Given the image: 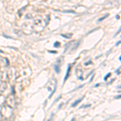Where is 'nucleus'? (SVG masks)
Instances as JSON below:
<instances>
[{
	"label": "nucleus",
	"instance_id": "obj_1",
	"mask_svg": "<svg viewBox=\"0 0 121 121\" xmlns=\"http://www.w3.org/2000/svg\"><path fill=\"white\" fill-rule=\"evenodd\" d=\"M2 114H3V116L6 117V118H9V117L12 115L11 108L9 106H4L3 110H2Z\"/></svg>",
	"mask_w": 121,
	"mask_h": 121
},
{
	"label": "nucleus",
	"instance_id": "obj_2",
	"mask_svg": "<svg viewBox=\"0 0 121 121\" xmlns=\"http://www.w3.org/2000/svg\"><path fill=\"white\" fill-rule=\"evenodd\" d=\"M70 69H71V65H68V67H67V71H66V74L65 76V78H64V82L68 79V78L69 77V73H70Z\"/></svg>",
	"mask_w": 121,
	"mask_h": 121
},
{
	"label": "nucleus",
	"instance_id": "obj_3",
	"mask_svg": "<svg viewBox=\"0 0 121 121\" xmlns=\"http://www.w3.org/2000/svg\"><path fill=\"white\" fill-rule=\"evenodd\" d=\"M82 99H83V97H82V98H81V99H77V100H76L75 102L71 105V107H75L78 104H79V103L82 101Z\"/></svg>",
	"mask_w": 121,
	"mask_h": 121
},
{
	"label": "nucleus",
	"instance_id": "obj_4",
	"mask_svg": "<svg viewBox=\"0 0 121 121\" xmlns=\"http://www.w3.org/2000/svg\"><path fill=\"white\" fill-rule=\"evenodd\" d=\"M53 69L55 70V72L56 73H60V65H55L53 66Z\"/></svg>",
	"mask_w": 121,
	"mask_h": 121
},
{
	"label": "nucleus",
	"instance_id": "obj_5",
	"mask_svg": "<svg viewBox=\"0 0 121 121\" xmlns=\"http://www.w3.org/2000/svg\"><path fill=\"white\" fill-rule=\"evenodd\" d=\"M108 16H109V14H107L106 15H103V16H102V17H101V18H99V19H98V22H101V21H103V19H107Z\"/></svg>",
	"mask_w": 121,
	"mask_h": 121
},
{
	"label": "nucleus",
	"instance_id": "obj_6",
	"mask_svg": "<svg viewBox=\"0 0 121 121\" xmlns=\"http://www.w3.org/2000/svg\"><path fill=\"white\" fill-rule=\"evenodd\" d=\"M56 85L54 86V89H53V91H52V92H51V94H50V95H49V96H48V99H50V98H51V97L52 96V95H53V94L55 93V91H56Z\"/></svg>",
	"mask_w": 121,
	"mask_h": 121
},
{
	"label": "nucleus",
	"instance_id": "obj_7",
	"mask_svg": "<svg viewBox=\"0 0 121 121\" xmlns=\"http://www.w3.org/2000/svg\"><path fill=\"white\" fill-rule=\"evenodd\" d=\"M60 36H62V37L64 38H66V39H69L70 37L72 36V34H69V35H64V34H61Z\"/></svg>",
	"mask_w": 121,
	"mask_h": 121
},
{
	"label": "nucleus",
	"instance_id": "obj_8",
	"mask_svg": "<svg viewBox=\"0 0 121 121\" xmlns=\"http://www.w3.org/2000/svg\"><path fill=\"white\" fill-rule=\"evenodd\" d=\"M53 46L55 47V48H58V47L60 46V43L59 41H56L55 43L53 44Z\"/></svg>",
	"mask_w": 121,
	"mask_h": 121
},
{
	"label": "nucleus",
	"instance_id": "obj_9",
	"mask_svg": "<svg viewBox=\"0 0 121 121\" xmlns=\"http://www.w3.org/2000/svg\"><path fill=\"white\" fill-rule=\"evenodd\" d=\"M111 74H112V73H107V74L104 77V78H103V79H104V81H107V78H108L111 76Z\"/></svg>",
	"mask_w": 121,
	"mask_h": 121
},
{
	"label": "nucleus",
	"instance_id": "obj_10",
	"mask_svg": "<svg viewBox=\"0 0 121 121\" xmlns=\"http://www.w3.org/2000/svg\"><path fill=\"white\" fill-rule=\"evenodd\" d=\"M64 13H75L73 11H71V10H67V11H63Z\"/></svg>",
	"mask_w": 121,
	"mask_h": 121
},
{
	"label": "nucleus",
	"instance_id": "obj_11",
	"mask_svg": "<svg viewBox=\"0 0 121 121\" xmlns=\"http://www.w3.org/2000/svg\"><path fill=\"white\" fill-rule=\"evenodd\" d=\"M91 107V104H88V105H85V106H82L81 108H83V107L86 108V107Z\"/></svg>",
	"mask_w": 121,
	"mask_h": 121
},
{
	"label": "nucleus",
	"instance_id": "obj_12",
	"mask_svg": "<svg viewBox=\"0 0 121 121\" xmlns=\"http://www.w3.org/2000/svg\"><path fill=\"white\" fill-rule=\"evenodd\" d=\"M48 52H49L50 53H54V54H56V52H57L56 51H51V50H48Z\"/></svg>",
	"mask_w": 121,
	"mask_h": 121
},
{
	"label": "nucleus",
	"instance_id": "obj_13",
	"mask_svg": "<svg viewBox=\"0 0 121 121\" xmlns=\"http://www.w3.org/2000/svg\"><path fill=\"white\" fill-rule=\"evenodd\" d=\"M120 68H119V69L116 71V73H117V74H120Z\"/></svg>",
	"mask_w": 121,
	"mask_h": 121
},
{
	"label": "nucleus",
	"instance_id": "obj_14",
	"mask_svg": "<svg viewBox=\"0 0 121 121\" xmlns=\"http://www.w3.org/2000/svg\"><path fill=\"white\" fill-rule=\"evenodd\" d=\"M89 64H91V60H90V61L86 62V63H85V65H89Z\"/></svg>",
	"mask_w": 121,
	"mask_h": 121
},
{
	"label": "nucleus",
	"instance_id": "obj_15",
	"mask_svg": "<svg viewBox=\"0 0 121 121\" xmlns=\"http://www.w3.org/2000/svg\"><path fill=\"white\" fill-rule=\"evenodd\" d=\"M120 44V40H119L118 42H116V46H118V45H119V44Z\"/></svg>",
	"mask_w": 121,
	"mask_h": 121
},
{
	"label": "nucleus",
	"instance_id": "obj_16",
	"mask_svg": "<svg viewBox=\"0 0 121 121\" xmlns=\"http://www.w3.org/2000/svg\"><path fill=\"white\" fill-rule=\"evenodd\" d=\"M3 36H5V37H7V38H10V39H12V37H11V36H6V35H3Z\"/></svg>",
	"mask_w": 121,
	"mask_h": 121
},
{
	"label": "nucleus",
	"instance_id": "obj_17",
	"mask_svg": "<svg viewBox=\"0 0 121 121\" xmlns=\"http://www.w3.org/2000/svg\"><path fill=\"white\" fill-rule=\"evenodd\" d=\"M116 99H120V95H119V96L116 97Z\"/></svg>",
	"mask_w": 121,
	"mask_h": 121
},
{
	"label": "nucleus",
	"instance_id": "obj_18",
	"mask_svg": "<svg viewBox=\"0 0 121 121\" xmlns=\"http://www.w3.org/2000/svg\"><path fill=\"white\" fill-rule=\"evenodd\" d=\"M116 19H120V16H119V15H116Z\"/></svg>",
	"mask_w": 121,
	"mask_h": 121
},
{
	"label": "nucleus",
	"instance_id": "obj_19",
	"mask_svg": "<svg viewBox=\"0 0 121 121\" xmlns=\"http://www.w3.org/2000/svg\"><path fill=\"white\" fill-rule=\"evenodd\" d=\"M14 87H12V94H14Z\"/></svg>",
	"mask_w": 121,
	"mask_h": 121
},
{
	"label": "nucleus",
	"instance_id": "obj_20",
	"mask_svg": "<svg viewBox=\"0 0 121 121\" xmlns=\"http://www.w3.org/2000/svg\"><path fill=\"white\" fill-rule=\"evenodd\" d=\"M99 85H100V84H96V85H95V87H97V86H99Z\"/></svg>",
	"mask_w": 121,
	"mask_h": 121
},
{
	"label": "nucleus",
	"instance_id": "obj_21",
	"mask_svg": "<svg viewBox=\"0 0 121 121\" xmlns=\"http://www.w3.org/2000/svg\"><path fill=\"white\" fill-rule=\"evenodd\" d=\"M48 121H51V118H50V119H49V120H48Z\"/></svg>",
	"mask_w": 121,
	"mask_h": 121
}]
</instances>
